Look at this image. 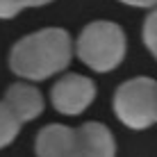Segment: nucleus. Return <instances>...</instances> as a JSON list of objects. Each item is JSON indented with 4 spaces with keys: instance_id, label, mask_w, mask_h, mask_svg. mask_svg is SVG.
<instances>
[{
    "instance_id": "obj_1",
    "label": "nucleus",
    "mask_w": 157,
    "mask_h": 157,
    "mask_svg": "<svg viewBox=\"0 0 157 157\" xmlns=\"http://www.w3.org/2000/svg\"><path fill=\"white\" fill-rule=\"evenodd\" d=\"M73 43L66 30L43 28L23 36L9 52V68L25 80H48L71 64Z\"/></svg>"
},
{
    "instance_id": "obj_2",
    "label": "nucleus",
    "mask_w": 157,
    "mask_h": 157,
    "mask_svg": "<svg viewBox=\"0 0 157 157\" xmlns=\"http://www.w3.org/2000/svg\"><path fill=\"white\" fill-rule=\"evenodd\" d=\"M36 157H116V141L102 123L46 125L34 141Z\"/></svg>"
},
{
    "instance_id": "obj_3",
    "label": "nucleus",
    "mask_w": 157,
    "mask_h": 157,
    "mask_svg": "<svg viewBox=\"0 0 157 157\" xmlns=\"http://www.w3.org/2000/svg\"><path fill=\"white\" fill-rule=\"evenodd\" d=\"M128 39L118 23L112 21H94L80 32L75 41V52L89 68L98 73L114 71L125 59Z\"/></svg>"
},
{
    "instance_id": "obj_4",
    "label": "nucleus",
    "mask_w": 157,
    "mask_h": 157,
    "mask_svg": "<svg viewBox=\"0 0 157 157\" xmlns=\"http://www.w3.org/2000/svg\"><path fill=\"white\" fill-rule=\"evenodd\" d=\"M43 112V96L39 89L14 82L0 98V150L9 146L25 123L34 121Z\"/></svg>"
},
{
    "instance_id": "obj_5",
    "label": "nucleus",
    "mask_w": 157,
    "mask_h": 157,
    "mask_svg": "<svg viewBox=\"0 0 157 157\" xmlns=\"http://www.w3.org/2000/svg\"><path fill=\"white\" fill-rule=\"evenodd\" d=\"M96 98V84L91 78L80 73H66L52 84L50 102L64 116H78Z\"/></svg>"
},
{
    "instance_id": "obj_6",
    "label": "nucleus",
    "mask_w": 157,
    "mask_h": 157,
    "mask_svg": "<svg viewBox=\"0 0 157 157\" xmlns=\"http://www.w3.org/2000/svg\"><path fill=\"white\" fill-rule=\"evenodd\" d=\"M52 0H0V18H14L28 7H43Z\"/></svg>"
},
{
    "instance_id": "obj_7",
    "label": "nucleus",
    "mask_w": 157,
    "mask_h": 157,
    "mask_svg": "<svg viewBox=\"0 0 157 157\" xmlns=\"http://www.w3.org/2000/svg\"><path fill=\"white\" fill-rule=\"evenodd\" d=\"M144 43L146 48H148L150 52H153V57L157 59V7H153V12L146 16L144 21Z\"/></svg>"
},
{
    "instance_id": "obj_8",
    "label": "nucleus",
    "mask_w": 157,
    "mask_h": 157,
    "mask_svg": "<svg viewBox=\"0 0 157 157\" xmlns=\"http://www.w3.org/2000/svg\"><path fill=\"white\" fill-rule=\"evenodd\" d=\"M157 123V82L150 80L148 86V125Z\"/></svg>"
},
{
    "instance_id": "obj_9",
    "label": "nucleus",
    "mask_w": 157,
    "mask_h": 157,
    "mask_svg": "<svg viewBox=\"0 0 157 157\" xmlns=\"http://www.w3.org/2000/svg\"><path fill=\"white\" fill-rule=\"evenodd\" d=\"M130 7H157V0H121Z\"/></svg>"
}]
</instances>
